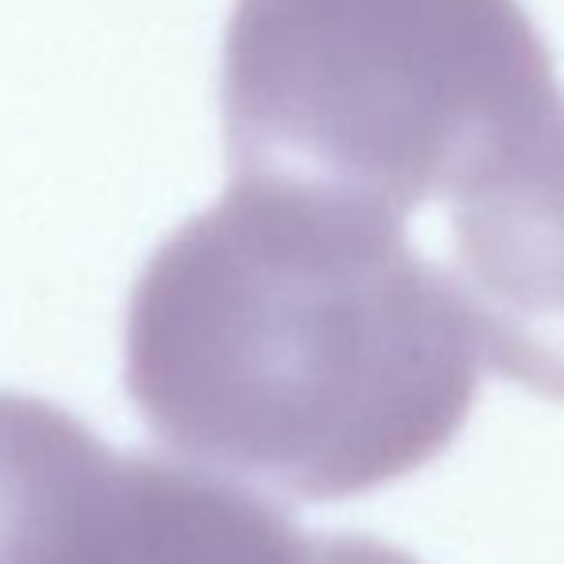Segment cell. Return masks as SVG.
<instances>
[{
	"instance_id": "5",
	"label": "cell",
	"mask_w": 564,
	"mask_h": 564,
	"mask_svg": "<svg viewBox=\"0 0 564 564\" xmlns=\"http://www.w3.org/2000/svg\"><path fill=\"white\" fill-rule=\"evenodd\" d=\"M112 465L58 403L0 392V564H58Z\"/></svg>"
},
{
	"instance_id": "2",
	"label": "cell",
	"mask_w": 564,
	"mask_h": 564,
	"mask_svg": "<svg viewBox=\"0 0 564 564\" xmlns=\"http://www.w3.org/2000/svg\"><path fill=\"white\" fill-rule=\"evenodd\" d=\"M519 0H238L224 46L230 177H273L408 219L557 105Z\"/></svg>"
},
{
	"instance_id": "1",
	"label": "cell",
	"mask_w": 564,
	"mask_h": 564,
	"mask_svg": "<svg viewBox=\"0 0 564 564\" xmlns=\"http://www.w3.org/2000/svg\"><path fill=\"white\" fill-rule=\"evenodd\" d=\"M127 392L196 468L289 503L384 488L457 438L476 346L400 216L230 177L147 261L127 307Z\"/></svg>"
},
{
	"instance_id": "4",
	"label": "cell",
	"mask_w": 564,
	"mask_h": 564,
	"mask_svg": "<svg viewBox=\"0 0 564 564\" xmlns=\"http://www.w3.org/2000/svg\"><path fill=\"white\" fill-rule=\"evenodd\" d=\"M62 564H419L365 534H307L258 491L196 465L119 457Z\"/></svg>"
},
{
	"instance_id": "3",
	"label": "cell",
	"mask_w": 564,
	"mask_h": 564,
	"mask_svg": "<svg viewBox=\"0 0 564 564\" xmlns=\"http://www.w3.org/2000/svg\"><path fill=\"white\" fill-rule=\"evenodd\" d=\"M442 273L476 357L564 403V100L449 196Z\"/></svg>"
}]
</instances>
